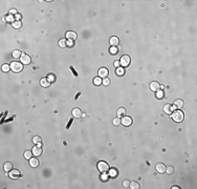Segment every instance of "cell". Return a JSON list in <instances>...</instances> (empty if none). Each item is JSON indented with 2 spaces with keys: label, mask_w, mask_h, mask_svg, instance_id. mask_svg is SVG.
Returning <instances> with one entry per match:
<instances>
[{
  "label": "cell",
  "mask_w": 197,
  "mask_h": 189,
  "mask_svg": "<svg viewBox=\"0 0 197 189\" xmlns=\"http://www.w3.org/2000/svg\"><path fill=\"white\" fill-rule=\"evenodd\" d=\"M156 98H158V99H163L164 98V92L163 90H157V92H156Z\"/></svg>",
  "instance_id": "32"
},
{
  "label": "cell",
  "mask_w": 197,
  "mask_h": 189,
  "mask_svg": "<svg viewBox=\"0 0 197 189\" xmlns=\"http://www.w3.org/2000/svg\"><path fill=\"white\" fill-rule=\"evenodd\" d=\"M3 168H4V170H5L6 172H8V171H11V170L13 169V164H12L11 162H6L5 164H4V167H3Z\"/></svg>",
  "instance_id": "19"
},
{
  "label": "cell",
  "mask_w": 197,
  "mask_h": 189,
  "mask_svg": "<svg viewBox=\"0 0 197 189\" xmlns=\"http://www.w3.org/2000/svg\"><path fill=\"white\" fill-rule=\"evenodd\" d=\"M59 45L61 46V47H65V46L67 45V41L65 40V39H61V40L59 41Z\"/></svg>",
  "instance_id": "31"
},
{
  "label": "cell",
  "mask_w": 197,
  "mask_h": 189,
  "mask_svg": "<svg viewBox=\"0 0 197 189\" xmlns=\"http://www.w3.org/2000/svg\"><path fill=\"white\" fill-rule=\"evenodd\" d=\"M21 56H22V53H21L20 50H14V52H13V57L14 58H20Z\"/></svg>",
  "instance_id": "29"
},
{
  "label": "cell",
  "mask_w": 197,
  "mask_h": 189,
  "mask_svg": "<svg viewBox=\"0 0 197 189\" xmlns=\"http://www.w3.org/2000/svg\"><path fill=\"white\" fill-rule=\"evenodd\" d=\"M77 33L76 32H72V31H69V32H67L66 33V38L68 39V40H76L77 39Z\"/></svg>",
  "instance_id": "10"
},
{
  "label": "cell",
  "mask_w": 197,
  "mask_h": 189,
  "mask_svg": "<svg viewBox=\"0 0 197 189\" xmlns=\"http://www.w3.org/2000/svg\"><path fill=\"white\" fill-rule=\"evenodd\" d=\"M119 43V39L116 36H113L110 38V44L112 46H118V44Z\"/></svg>",
  "instance_id": "15"
},
{
  "label": "cell",
  "mask_w": 197,
  "mask_h": 189,
  "mask_svg": "<svg viewBox=\"0 0 197 189\" xmlns=\"http://www.w3.org/2000/svg\"><path fill=\"white\" fill-rule=\"evenodd\" d=\"M11 69L14 73H19L23 69V63L18 61H13L11 63Z\"/></svg>",
  "instance_id": "1"
},
{
  "label": "cell",
  "mask_w": 197,
  "mask_h": 189,
  "mask_svg": "<svg viewBox=\"0 0 197 189\" xmlns=\"http://www.w3.org/2000/svg\"><path fill=\"white\" fill-rule=\"evenodd\" d=\"M173 105H171V104H167V105H165L164 106V111L165 113H172V111H173Z\"/></svg>",
  "instance_id": "16"
},
{
  "label": "cell",
  "mask_w": 197,
  "mask_h": 189,
  "mask_svg": "<svg viewBox=\"0 0 197 189\" xmlns=\"http://www.w3.org/2000/svg\"><path fill=\"white\" fill-rule=\"evenodd\" d=\"M182 106H184V101L182 100H176L174 102V105H173V107H175V108H181Z\"/></svg>",
  "instance_id": "18"
},
{
  "label": "cell",
  "mask_w": 197,
  "mask_h": 189,
  "mask_svg": "<svg viewBox=\"0 0 197 189\" xmlns=\"http://www.w3.org/2000/svg\"><path fill=\"white\" fill-rule=\"evenodd\" d=\"M98 171L103 173V172H108L110 167H109V165H108L107 162H105V161H101V162L98 163Z\"/></svg>",
  "instance_id": "3"
},
{
  "label": "cell",
  "mask_w": 197,
  "mask_h": 189,
  "mask_svg": "<svg viewBox=\"0 0 197 189\" xmlns=\"http://www.w3.org/2000/svg\"><path fill=\"white\" fill-rule=\"evenodd\" d=\"M93 84L97 85V86H100L101 84H103L102 78H101V77H97V78H94V79H93Z\"/></svg>",
  "instance_id": "21"
},
{
  "label": "cell",
  "mask_w": 197,
  "mask_h": 189,
  "mask_svg": "<svg viewBox=\"0 0 197 189\" xmlns=\"http://www.w3.org/2000/svg\"><path fill=\"white\" fill-rule=\"evenodd\" d=\"M101 179H102L103 182H107L109 180V176L107 174V172H103L102 176H101Z\"/></svg>",
  "instance_id": "25"
},
{
  "label": "cell",
  "mask_w": 197,
  "mask_h": 189,
  "mask_svg": "<svg viewBox=\"0 0 197 189\" xmlns=\"http://www.w3.org/2000/svg\"><path fill=\"white\" fill-rule=\"evenodd\" d=\"M115 74L118 75V76H123V75L125 74V69H124V67H116Z\"/></svg>",
  "instance_id": "23"
},
{
  "label": "cell",
  "mask_w": 197,
  "mask_h": 189,
  "mask_svg": "<svg viewBox=\"0 0 197 189\" xmlns=\"http://www.w3.org/2000/svg\"><path fill=\"white\" fill-rule=\"evenodd\" d=\"M47 79L49 80V82H55L56 81V77H55V75H53V74H49Z\"/></svg>",
  "instance_id": "34"
},
{
  "label": "cell",
  "mask_w": 197,
  "mask_h": 189,
  "mask_svg": "<svg viewBox=\"0 0 197 189\" xmlns=\"http://www.w3.org/2000/svg\"><path fill=\"white\" fill-rule=\"evenodd\" d=\"M112 122H113V124L115 125V126H118V125L121 124V119H119V118H115V119H113V121H112Z\"/></svg>",
  "instance_id": "36"
},
{
  "label": "cell",
  "mask_w": 197,
  "mask_h": 189,
  "mask_svg": "<svg viewBox=\"0 0 197 189\" xmlns=\"http://www.w3.org/2000/svg\"><path fill=\"white\" fill-rule=\"evenodd\" d=\"M109 174H110V176H112V178H115V176H118V170L116 169H109Z\"/></svg>",
  "instance_id": "26"
},
{
  "label": "cell",
  "mask_w": 197,
  "mask_h": 189,
  "mask_svg": "<svg viewBox=\"0 0 197 189\" xmlns=\"http://www.w3.org/2000/svg\"><path fill=\"white\" fill-rule=\"evenodd\" d=\"M34 155V153H33V151L26 150V151H25V153H24V157H25V159L29 160V159H32V155Z\"/></svg>",
  "instance_id": "28"
},
{
  "label": "cell",
  "mask_w": 197,
  "mask_h": 189,
  "mask_svg": "<svg viewBox=\"0 0 197 189\" xmlns=\"http://www.w3.org/2000/svg\"><path fill=\"white\" fill-rule=\"evenodd\" d=\"M13 27H15V29H20L21 26H22V22H21L20 20H15L13 21Z\"/></svg>",
  "instance_id": "20"
},
{
  "label": "cell",
  "mask_w": 197,
  "mask_h": 189,
  "mask_svg": "<svg viewBox=\"0 0 197 189\" xmlns=\"http://www.w3.org/2000/svg\"><path fill=\"white\" fill-rule=\"evenodd\" d=\"M103 84H104L105 86H108L110 84V80L109 78H104V80H103Z\"/></svg>",
  "instance_id": "37"
},
{
  "label": "cell",
  "mask_w": 197,
  "mask_h": 189,
  "mask_svg": "<svg viewBox=\"0 0 197 189\" xmlns=\"http://www.w3.org/2000/svg\"><path fill=\"white\" fill-rule=\"evenodd\" d=\"M129 188H131V189H138V188H140V184L136 183V182H131L130 185H129Z\"/></svg>",
  "instance_id": "24"
},
{
  "label": "cell",
  "mask_w": 197,
  "mask_h": 189,
  "mask_svg": "<svg viewBox=\"0 0 197 189\" xmlns=\"http://www.w3.org/2000/svg\"><path fill=\"white\" fill-rule=\"evenodd\" d=\"M40 84H41V86H43V87H48L50 82H49V80L47 78H42L41 81H40Z\"/></svg>",
  "instance_id": "17"
},
{
  "label": "cell",
  "mask_w": 197,
  "mask_h": 189,
  "mask_svg": "<svg viewBox=\"0 0 197 189\" xmlns=\"http://www.w3.org/2000/svg\"><path fill=\"white\" fill-rule=\"evenodd\" d=\"M98 77H101L102 79L107 78V77H108V69L105 68V67L100 68V69H98Z\"/></svg>",
  "instance_id": "8"
},
{
  "label": "cell",
  "mask_w": 197,
  "mask_h": 189,
  "mask_svg": "<svg viewBox=\"0 0 197 189\" xmlns=\"http://www.w3.org/2000/svg\"><path fill=\"white\" fill-rule=\"evenodd\" d=\"M150 88H151V90H153V92H157V90H159V88H160V84H159L157 81H153V82L150 83Z\"/></svg>",
  "instance_id": "9"
},
{
  "label": "cell",
  "mask_w": 197,
  "mask_h": 189,
  "mask_svg": "<svg viewBox=\"0 0 197 189\" xmlns=\"http://www.w3.org/2000/svg\"><path fill=\"white\" fill-rule=\"evenodd\" d=\"M11 14H17V11L13 8V10H11Z\"/></svg>",
  "instance_id": "41"
},
{
  "label": "cell",
  "mask_w": 197,
  "mask_h": 189,
  "mask_svg": "<svg viewBox=\"0 0 197 189\" xmlns=\"http://www.w3.org/2000/svg\"><path fill=\"white\" fill-rule=\"evenodd\" d=\"M74 41L72 40H69V41H67V46H74Z\"/></svg>",
  "instance_id": "39"
},
{
  "label": "cell",
  "mask_w": 197,
  "mask_h": 189,
  "mask_svg": "<svg viewBox=\"0 0 197 189\" xmlns=\"http://www.w3.org/2000/svg\"><path fill=\"white\" fill-rule=\"evenodd\" d=\"M39 164H40V162H39V160L37 158H32V159H29V165H30V167H38L39 166Z\"/></svg>",
  "instance_id": "13"
},
{
  "label": "cell",
  "mask_w": 197,
  "mask_h": 189,
  "mask_svg": "<svg viewBox=\"0 0 197 189\" xmlns=\"http://www.w3.org/2000/svg\"><path fill=\"white\" fill-rule=\"evenodd\" d=\"M129 185H130V182H129V181H124L123 182V186H124V187H129Z\"/></svg>",
  "instance_id": "38"
},
{
  "label": "cell",
  "mask_w": 197,
  "mask_h": 189,
  "mask_svg": "<svg viewBox=\"0 0 197 189\" xmlns=\"http://www.w3.org/2000/svg\"><path fill=\"white\" fill-rule=\"evenodd\" d=\"M166 165L163 164V163H158V164H156V170H157V172L159 173H164V172H166Z\"/></svg>",
  "instance_id": "12"
},
{
  "label": "cell",
  "mask_w": 197,
  "mask_h": 189,
  "mask_svg": "<svg viewBox=\"0 0 197 189\" xmlns=\"http://www.w3.org/2000/svg\"><path fill=\"white\" fill-rule=\"evenodd\" d=\"M185 116H184V113L180 110H175L174 113H172V120L174 121V122H182V120H184Z\"/></svg>",
  "instance_id": "2"
},
{
  "label": "cell",
  "mask_w": 197,
  "mask_h": 189,
  "mask_svg": "<svg viewBox=\"0 0 197 189\" xmlns=\"http://www.w3.org/2000/svg\"><path fill=\"white\" fill-rule=\"evenodd\" d=\"M20 60L23 64L27 65V64L30 63V61H32V58H30V56L27 55V54H22V56L20 57Z\"/></svg>",
  "instance_id": "5"
},
{
  "label": "cell",
  "mask_w": 197,
  "mask_h": 189,
  "mask_svg": "<svg viewBox=\"0 0 197 189\" xmlns=\"http://www.w3.org/2000/svg\"><path fill=\"white\" fill-rule=\"evenodd\" d=\"M110 53H111L112 55H116V54L119 53L118 46H111V47H110Z\"/></svg>",
  "instance_id": "27"
},
{
  "label": "cell",
  "mask_w": 197,
  "mask_h": 189,
  "mask_svg": "<svg viewBox=\"0 0 197 189\" xmlns=\"http://www.w3.org/2000/svg\"><path fill=\"white\" fill-rule=\"evenodd\" d=\"M72 116L74 118H81L82 117V110L80 108H74L72 109Z\"/></svg>",
  "instance_id": "14"
},
{
  "label": "cell",
  "mask_w": 197,
  "mask_h": 189,
  "mask_svg": "<svg viewBox=\"0 0 197 189\" xmlns=\"http://www.w3.org/2000/svg\"><path fill=\"white\" fill-rule=\"evenodd\" d=\"M166 171H167V173L171 174V173H173V171H174V168H173L172 166H169V167L166 168Z\"/></svg>",
  "instance_id": "35"
},
{
  "label": "cell",
  "mask_w": 197,
  "mask_h": 189,
  "mask_svg": "<svg viewBox=\"0 0 197 189\" xmlns=\"http://www.w3.org/2000/svg\"><path fill=\"white\" fill-rule=\"evenodd\" d=\"M125 113H126V109L124 107H121V108L118 109V117L121 118V117H125Z\"/></svg>",
  "instance_id": "22"
},
{
  "label": "cell",
  "mask_w": 197,
  "mask_h": 189,
  "mask_svg": "<svg viewBox=\"0 0 197 189\" xmlns=\"http://www.w3.org/2000/svg\"><path fill=\"white\" fill-rule=\"evenodd\" d=\"M119 65H121V64H119V61H115V62H114V66H115V67H119Z\"/></svg>",
  "instance_id": "40"
},
{
  "label": "cell",
  "mask_w": 197,
  "mask_h": 189,
  "mask_svg": "<svg viewBox=\"0 0 197 189\" xmlns=\"http://www.w3.org/2000/svg\"><path fill=\"white\" fill-rule=\"evenodd\" d=\"M130 61H131L130 57H129L128 55H124V56H122L121 59H119V64L125 68V67H127V66L130 65Z\"/></svg>",
  "instance_id": "4"
},
{
  "label": "cell",
  "mask_w": 197,
  "mask_h": 189,
  "mask_svg": "<svg viewBox=\"0 0 197 189\" xmlns=\"http://www.w3.org/2000/svg\"><path fill=\"white\" fill-rule=\"evenodd\" d=\"M33 153H34L35 155H42V148H41V146H39V145H37V146H34L33 147Z\"/></svg>",
  "instance_id": "11"
},
{
  "label": "cell",
  "mask_w": 197,
  "mask_h": 189,
  "mask_svg": "<svg viewBox=\"0 0 197 189\" xmlns=\"http://www.w3.org/2000/svg\"><path fill=\"white\" fill-rule=\"evenodd\" d=\"M121 124H123L124 126H130L132 124V119L130 117H123V119L121 120Z\"/></svg>",
  "instance_id": "7"
},
{
  "label": "cell",
  "mask_w": 197,
  "mask_h": 189,
  "mask_svg": "<svg viewBox=\"0 0 197 189\" xmlns=\"http://www.w3.org/2000/svg\"><path fill=\"white\" fill-rule=\"evenodd\" d=\"M21 176V173L18 169H12L10 171V178L11 179H19Z\"/></svg>",
  "instance_id": "6"
},
{
  "label": "cell",
  "mask_w": 197,
  "mask_h": 189,
  "mask_svg": "<svg viewBox=\"0 0 197 189\" xmlns=\"http://www.w3.org/2000/svg\"><path fill=\"white\" fill-rule=\"evenodd\" d=\"M33 142H34L35 144H39V143H41V138H40L39 136L34 137V139H33Z\"/></svg>",
  "instance_id": "33"
},
{
  "label": "cell",
  "mask_w": 197,
  "mask_h": 189,
  "mask_svg": "<svg viewBox=\"0 0 197 189\" xmlns=\"http://www.w3.org/2000/svg\"><path fill=\"white\" fill-rule=\"evenodd\" d=\"M10 69H11V65H8V64H3V65H2V71L8 73Z\"/></svg>",
  "instance_id": "30"
},
{
  "label": "cell",
  "mask_w": 197,
  "mask_h": 189,
  "mask_svg": "<svg viewBox=\"0 0 197 189\" xmlns=\"http://www.w3.org/2000/svg\"><path fill=\"white\" fill-rule=\"evenodd\" d=\"M174 188H175V189H178L179 187H178V186H173V187H172V189H174Z\"/></svg>",
  "instance_id": "42"
}]
</instances>
